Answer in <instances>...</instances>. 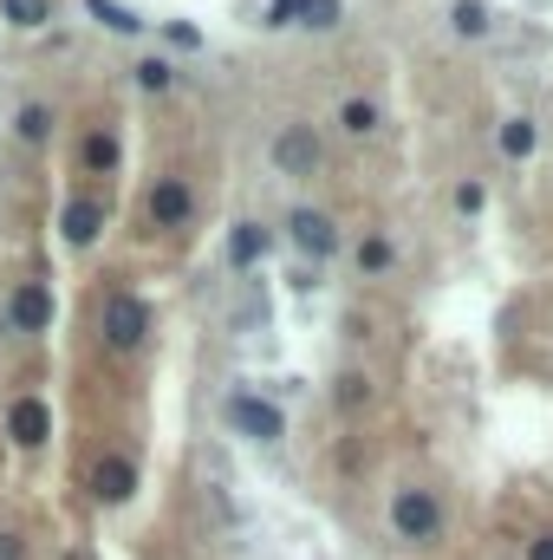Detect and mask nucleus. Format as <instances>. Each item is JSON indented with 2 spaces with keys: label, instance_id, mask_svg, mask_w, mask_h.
<instances>
[{
  "label": "nucleus",
  "instance_id": "obj_1",
  "mask_svg": "<svg viewBox=\"0 0 553 560\" xmlns=\"http://www.w3.org/2000/svg\"><path fill=\"white\" fill-rule=\"evenodd\" d=\"M98 326H104V339H111L117 352H137V346H143V333H150V307H143L137 294H104Z\"/></svg>",
  "mask_w": 553,
  "mask_h": 560
},
{
  "label": "nucleus",
  "instance_id": "obj_2",
  "mask_svg": "<svg viewBox=\"0 0 553 560\" xmlns=\"http://www.w3.org/2000/svg\"><path fill=\"white\" fill-rule=\"evenodd\" d=\"M391 528L404 535V542H437L443 535V502L430 496V489H398V502H391Z\"/></svg>",
  "mask_w": 553,
  "mask_h": 560
},
{
  "label": "nucleus",
  "instance_id": "obj_3",
  "mask_svg": "<svg viewBox=\"0 0 553 560\" xmlns=\"http://www.w3.org/2000/svg\"><path fill=\"white\" fill-rule=\"evenodd\" d=\"M228 424H235L241 437H254V444H280V437H287V418H280V405H267V398H248V391H235V398H228Z\"/></svg>",
  "mask_w": 553,
  "mask_h": 560
},
{
  "label": "nucleus",
  "instance_id": "obj_4",
  "mask_svg": "<svg viewBox=\"0 0 553 560\" xmlns=\"http://www.w3.org/2000/svg\"><path fill=\"white\" fill-rule=\"evenodd\" d=\"M274 163H280V176H313L326 163V144L313 137V124H287L274 137Z\"/></svg>",
  "mask_w": 553,
  "mask_h": 560
},
{
  "label": "nucleus",
  "instance_id": "obj_5",
  "mask_svg": "<svg viewBox=\"0 0 553 560\" xmlns=\"http://www.w3.org/2000/svg\"><path fill=\"white\" fill-rule=\"evenodd\" d=\"M7 326H13V333H46V326H52V287H46V281L13 287V300H7Z\"/></svg>",
  "mask_w": 553,
  "mask_h": 560
},
{
  "label": "nucleus",
  "instance_id": "obj_6",
  "mask_svg": "<svg viewBox=\"0 0 553 560\" xmlns=\"http://www.w3.org/2000/svg\"><path fill=\"white\" fill-rule=\"evenodd\" d=\"M91 496H98V502H111V509H124V502L137 496V463H130V457H117V450H111V457H98V470H91Z\"/></svg>",
  "mask_w": 553,
  "mask_h": 560
},
{
  "label": "nucleus",
  "instance_id": "obj_7",
  "mask_svg": "<svg viewBox=\"0 0 553 560\" xmlns=\"http://www.w3.org/2000/svg\"><path fill=\"white\" fill-rule=\"evenodd\" d=\"M59 228H65L72 248H91V241L104 235V202H98V196H72L65 215H59Z\"/></svg>",
  "mask_w": 553,
  "mask_h": 560
},
{
  "label": "nucleus",
  "instance_id": "obj_8",
  "mask_svg": "<svg viewBox=\"0 0 553 560\" xmlns=\"http://www.w3.org/2000/svg\"><path fill=\"white\" fill-rule=\"evenodd\" d=\"M189 209H196V196H189V183H176V176H163V183L150 189V222H156V228H183V222H189Z\"/></svg>",
  "mask_w": 553,
  "mask_h": 560
},
{
  "label": "nucleus",
  "instance_id": "obj_9",
  "mask_svg": "<svg viewBox=\"0 0 553 560\" xmlns=\"http://www.w3.org/2000/svg\"><path fill=\"white\" fill-rule=\"evenodd\" d=\"M7 437L26 444V450L46 444V437H52V411H46V398H20V405L7 411Z\"/></svg>",
  "mask_w": 553,
  "mask_h": 560
},
{
  "label": "nucleus",
  "instance_id": "obj_10",
  "mask_svg": "<svg viewBox=\"0 0 553 560\" xmlns=\"http://www.w3.org/2000/svg\"><path fill=\"white\" fill-rule=\"evenodd\" d=\"M287 228H293V241H300L313 261L339 248V228H332V215H319V209H293V222H287Z\"/></svg>",
  "mask_w": 553,
  "mask_h": 560
},
{
  "label": "nucleus",
  "instance_id": "obj_11",
  "mask_svg": "<svg viewBox=\"0 0 553 560\" xmlns=\"http://www.w3.org/2000/svg\"><path fill=\"white\" fill-rule=\"evenodd\" d=\"M267 254V228L261 222H235V235H228V267H254Z\"/></svg>",
  "mask_w": 553,
  "mask_h": 560
},
{
  "label": "nucleus",
  "instance_id": "obj_12",
  "mask_svg": "<svg viewBox=\"0 0 553 560\" xmlns=\"http://www.w3.org/2000/svg\"><path fill=\"white\" fill-rule=\"evenodd\" d=\"M85 13H91L98 26H111V33H124V39H130V33H143V13H130L124 0H85Z\"/></svg>",
  "mask_w": 553,
  "mask_h": 560
},
{
  "label": "nucleus",
  "instance_id": "obj_13",
  "mask_svg": "<svg viewBox=\"0 0 553 560\" xmlns=\"http://www.w3.org/2000/svg\"><path fill=\"white\" fill-rule=\"evenodd\" d=\"M535 144H541V130H535V117H508L502 124V157H535Z\"/></svg>",
  "mask_w": 553,
  "mask_h": 560
},
{
  "label": "nucleus",
  "instance_id": "obj_14",
  "mask_svg": "<svg viewBox=\"0 0 553 560\" xmlns=\"http://www.w3.org/2000/svg\"><path fill=\"white\" fill-rule=\"evenodd\" d=\"M339 124H345L352 137H365V130H378V104H372V98H345V104H339Z\"/></svg>",
  "mask_w": 553,
  "mask_h": 560
},
{
  "label": "nucleus",
  "instance_id": "obj_15",
  "mask_svg": "<svg viewBox=\"0 0 553 560\" xmlns=\"http://www.w3.org/2000/svg\"><path fill=\"white\" fill-rule=\"evenodd\" d=\"M391 261H398V248H391L385 235H365V241H359V274H385Z\"/></svg>",
  "mask_w": 553,
  "mask_h": 560
},
{
  "label": "nucleus",
  "instance_id": "obj_16",
  "mask_svg": "<svg viewBox=\"0 0 553 560\" xmlns=\"http://www.w3.org/2000/svg\"><path fill=\"white\" fill-rule=\"evenodd\" d=\"M450 26L469 33V39H482V33H489V7H482V0H456V7H450Z\"/></svg>",
  "mask_w": 553,
  "mask_h": 560
},
{
  "label": "nucleus",
  "instance_id": "obj_17",
  "mask_svg": "<svg viewBox=\"0 0 553 560\" xmlns=\"http://www.w3.org/2000/svg\"><path fill=\"white\" fill-rule=\"evenodd\" d=\"M0 13H7L13 26H26V33H33V26H46V20H52V0H0Z\"/></svg>",
  "mask_w": 553,
  "mask_h": 560
},
{
  "label": "nucleus",
  "instance_id": "obj_18",
  "mask_svg": "<svg viewBox=\"0 0 553 560\" xmlns=\"http://www.w3.org/2000/svg\"><path fill=\"white\" fill-rule=\"evenodd\" d=\"M13 130H20L26 144H46V137H52V111H46V104H26V111L13 117Z\"/></svg>",
  "mask_w": 553,
  "mask_h": 560
},
{
  "label": "nucleus",
  "instance_id": "obj_19",
  "mask_svg": "<svg viewBox=\"0 0 553 560\" xmlns=\"http://www.w3.org/2000/svg\"><path fill=\"white\" fill-rule=\"evenodd\" d=\"M85 170H117V137H111V130L85 137Z\"/></svg>",
  "mask_w": 553,
  "mask_h": 560
},
{
  "label": "nucleus",
  "instance_id": "obj_20",
  "mask_svg": "<svg viewBox=\"0 0 553 560\" xmlns=\"http://www.w3.org/2000/svg\"><path fill=\"white\" fill-rule=\"evenodd\" d=\"M169 78H176L169 59H143V65H137V85H143V91H169Z\"/></svg>",
  "mask_w": 553,
  "mask_h": 560
},
{
  "label": "nucleus",
  "instance_id": "obj_21",
  "mask_svg": "<svg viewBox=\"0 0 553 560\" xmlns=\"http://www.w3.org/2000/svg\"><path fill=\"white\" fill-rule=\"evenodd\" d=\"M339 13H345L339 0H306V20H300V26H319V33H332V26H339Z\"/></svg>",
  "mask_w": 553,
  "mask_h": 560
},
{
  "label": "nucleus",
  "instance_id": "obj_22",
  "mask_svg": "<svg viewBox=\"0 0 553 560\" xmlns=\"http://www.w3.org/2000/svg\"><path fill=\"white\" fill-rule=\"evenodd\" d=\"M365 398H372V378H359V372H345V378H339V405H345V411H359Z\"/></svg>",
  "mask_w": 553,
  "mask_h": 560
},
{
  "label": "nucleus",
  "instance_id": "obj_23",
  "mask_svg": "<svg viewBox=\"0 0 553 560\" xmlns=\"http://www.w3.org/2000/svg\"><path fill=\"white\" fill-rule=\"evenodd\" d=\"M300 20H306V0H274V7H267V26H274V33H280V26H300Z\"/></svg>",
  "mask_w": 553,
  "mask_h": 560
},
{
  "label": "nucleus",
  "instance_id": "obj_24",
  "mask_svg": "<svg viewBox=\"0 0 553 560\" xmlns=\"http://www.w3.org/2000/svg\"><path fill=\"white\" fill-rule=\"evenodd\" d=\"M163 33H169V46H183V52H196V46H202V33H196L189 20H169Z\"/></svg>",
  "mask_w": 553,
  "mask_h": 560
},
{
  "label": "nucleus",
  "instance_id": "obj_25",
  "mask_svg": "<svg viewBox=\"0 0 553 560\" xmlns=\"http://www.w3.org/2000/svg\"><path fill=\"white\" fill-rule=\"evenodd\" d=\"M482 202H489V189H482V183H463V189H456V209H463V215H476Z\"/></svg>",
  "mask_w": 553,
  "mask_h": 560
},
{
  "label": "nucleus",
  "instance_id": "obj_26",
  "mask_svg": "<svg viewBox=\"0 0 553 560\" xmlns=\"http://www.w3.org/2000/svg\"><path fill=\"white\" fill-rule=\"evenodd\" d=\"M0 560H26V548H20V535H0Z\"/></svg>",
  "mask_w": 553,
  "mask_h": 560
},
{
  "label": "nucleus",
  "instance_id": "obj_27",
  "mask_svg": "<svg viewBox=\"0 0 553 560\" xmlns=\"http://www.w3.org/2000/svg\"><path fill=\"white\" fill-rule=\"evenodd\" d=\"M528 560H553V535H541V542L528 548Z\"/></svg>",
  "mask_w": 553,
  "mask_h": 560
}]
</instances>
